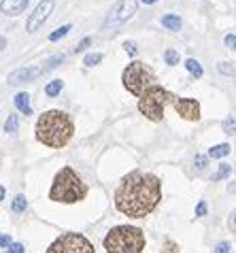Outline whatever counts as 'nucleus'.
Wrapping results in <instances>:
<instances>
[{
  "label": "nucleus",
  "mask_w": 236,
  "mask_h": 253,
  "mask_svg": "<svg viewBox=\"0 0 236 253\" xmlns=\"http://www.w3.org/2000/svg\"><path fill=\"white\" fill-rule=\"evenodd\" d=\"M162 200V183L156 174H147L141 170L130 172L121 179L115 192V209L121 215L145 219Z\"/></svg>",
  "instance_id": "f257e3e1"
},
{
  "label": "nucleus",
  "mask_w": 236,
  "mask_h": 253,
  "mask_svg": "<svg viewBox=\"0 0 236 253\" xmlns=\"http://www.w3.org/2000/svg\"><path fill=\"white\" fill-rule=\"evenodd\" d=\"M34 132H37L39 143L51 147V149H60V147H64L73 138L75 126H73V119L64 111L53 109V111H45L39 117Z\"/></svg>",
  "instance_id": "f03ea898"
},
{
  "label": "nucleus",
  "mask_w": 236,
  "mask_h": 253,
  "mask_svg": "<svg viewBox=\"0 0 236 253\" xmlns=\"http://www.w3.org/2000/svg\"><path fill=\"white\" fill-rule=\"evenodd\" d=\"M87 196V187L81 181V177L73 168H62V170L55 174L53 185L49 189V200L53 202H64V205H73V202H79Z\"/></svg>",
  "instance_id": "7ed1b4c3"
},
{
  "label": "nucleus",
  "mask_w": 236,
  "mask_h": 253,
  "mask_svg": "<svg viewBox=\"0 0 236 253\" xmlns=\"http://www.w3.org/2000/svg\"><path fill=\"white\" fill-rule=\"evenodd\" d=\"M102 245L107 253H143L145 234L134 226H117L109 230Z\"/></svg>",
  "instance_id": "20e7f679"
},
{
  "label": "nucleus",
  "mask_w": 236,
  "mask_h": 253,
  "mask_svg": "<svg viewBox=\"0 0 236 253\" xmlns=\"http://www.w3.org/2000/svg\"><path fill=\"white\" fill-rule=\"evenodd\" d=\"M175 100L177 98L172 96L168 89H164L162 85H151L147 92L138 98V111L147 119H151V122H162L164 109Z\"/></svg>",
  "instance_id": "39448f33"
},
{
  "label": "nucleus",
  "mask_w": 236,
  "mask_h": 253,
  "mask_svg": "<svg viewBox=\"0 0 236 253\" xmlns=\"http://www.w3.org/2000/svg\"><path fill=\"white\" fill-rule=\"evenodd\" d=\"M121 81H123V87H126L130 94H134V96L141 98L151 85H154L156 75H154V70L145 64V62L136 60V62H130V64L123 68Z\"/></svg>",
  "instance_id": "423d86ee"
},
{
  "label": "nucleus",
  "mask_w": 236,
  "mask_h": 253,
  "mask_svg": "<svg viewBox=\"0 0 236 253\" xmlns=\"http://www.w3.org/2000/svg\"><path fill=\"white\" fill-rule=\"evenodd\" d=\"M45 253H94V245L83 234L66 232L60 238H55Z\"/></svg>",
  "instance_id": "0eeeda50"
},
{
  "label": "nucleus",
  "mask_w": 236,
  "mask_h": 253,
  "mask_svg": "<svg viewBox=\"0 0 236 253\" xmlns=\"http://www.w3.org/2000/svg\"><path fill=\"white\" fill-rule=\"evenodd\" d=\"M136 13V0H119L113 9L109 11V15H107V19H105V28H113V26H119V24H123V22H128V19L132 17Z\"/></svg>",
  "instance_id": "6e6552de"
},
{
  "label": "nucleus",
  "mask_w": 236,
  "mask_h": 253,
  "mask_svg": "<svg viewBox=\"0 0 236 253\" xmlns=\"http://www.w3.org/2000/svg\"><path fill=\"white\" fill-rule=\"evenodd\" d=\"M53 6H55L53 0H43V2H39V4H37V9L30 13V17H28L26 30H28V32H37L39 28L43 26L45 19L49 17V13L53 11Z\"/></svg>",
  "instance_id": "1a4fd4ad"
},
{
  "label": "nucleus",
  "mask_w": 236,
  "mask_h": 253,
  "mask_svg": "<svg viewBox=\"0 0 236 253\" xmlns=\"http://www.w3.org/2000/svg\"><path fill=\"white\" fill-rule=\"evenodd\" d=\"M172 107L179 115L187 122H198L200 119V104L198 100H194V98H177L175 102H172Z\"/></svg>",
  "instance_id": "9d476101"
},
{
  "label": "nucleus",
  "mask_w": 236,
  "mask_h": 253,
  "mask_svg": "<svg viewBox=\"0 0 236 253\" xmlns=\"http://www.w3.org/2000/svg\"><path fill=\"white\" fill-rule=\"evenodd\" d=\"M43 73L40 70V66H32V68H17L13 70V73L9 75V83H13V85H17V83H26V81H32L37 79V77Z\"/></svg>",
  "instance_id": "9b49d317"
},
{
  "label": "nucleus",
  "mask_w": 236,
  "mask_h": 253,
  "mask_svg": "<svg viewBox=\"0 0 236 253\" xmlns=\"http://www.w3.org/2000/svg\"><path fill=\"white\" fill-rule=\"evenodd\" d=\"M26 4L24 0H4L2 2V13L4 15H19L24 9H26Z\"/></svg>",
  "instance_id": "f8f14e48"
},
{
  "label": "nucleus",
  "mask_w": 236,
  "mask_h": 253,
  "mask_svg": "<svg viewBox=\"0 0 236 253\" xmlns=\"http://www.w3.org/2000/svg\"><path fill=\"white\" fill-rule=\"evenodd\" d=\"M15 107L19 113H24V115H32V107H30V96H28L26 92H19L15 96Z\"/></svg>",
  "instance_id": "ddd939ff"
},
{
  "label": "nucleus",
  "mask_w": 236,
  "mask_h": 253,
  "mask_svg": "<svg viewBox=\"0 0 236 253\" xmlns=\"http://www.w3.org/2000/svg\"><path fill=\"white\" fill-rule=\"evenodd\" d=\"M228 153H230V145H228V143H221V145L211 147V149H209V158L219 160V158H226Z\"/></svg>",
  "instance_id": "4468645a"
},
{
  "label": "nucleus",
  "mask_w": 236,
  "mask_h": 253,
  "mask_svg": "<svg viewBox=\"0 0 236 253\" xmlns=\"http://www.w3.org/2000/svg\"><path fill=\"white\" fill-rule=\"evenodd\" d=\"M162 26L168 28V30H181V19H179V15H164Z\"/></svg>",
  "instance_id": "2eb2a0df"
},
{
  "label": "nucleus",
  "mask_w": 236,
  "mask_h": 253,
  "mask_svg": "<svg viewBox=\"0 0 236 253\" xmlns=\"http://www.w3.org/2000/svg\"><path fill=\"white\" fill-rule=\"evenodd\" d=\"M185 68L190 70L192 77H196V79H200V77H202V66H200V62H198V60H194V58L185 60Z\"/></svg>",
  "instance_id": "dca6fc26"
},
{
  "label": "nucleus",
  "mask_w": 236,
  "mask_h": 253,
  "mask_svg": "<svg viewBox=\"0 0 236 253\" xmlns=\"http://www.w3.org/2000/svg\"><path fill=\"white\" fill-rule=\"evenodd\" d=\"M62 87H64V81L53 79L51 83H47V85H45V94H47V96H58V94L62 92Z\"/></svg>",
  "instance_id": "f3484780"
},
{
  "label": "nucleus",
  "mask_w": 236,
  "mask_h": 253,
  "mask_svg": "<svg viewBox=\"0 0 236 253\" xmlns=\"http://www.w3.org/2000/svg\"><path fill=\"white\" fill-rule=\"evenodd\" d=\"M60 62H64V53H55L53 58H49V60L45 62V66H40V70H43V73H47V70H51V68L58 66Z\"/></svg>",
  "instance_id": "a211bd4d"
},
{
  "label": "nucleus",
  "mask_w": 236,
  "mask_h": 253,
  "mask_svg": "<svg viewBox=\"0 0 236 253\" xmlns=\"http://www.w3.org/2000/svg\"><path fill=\"white\" fill-rule=\"evenodd\" d=\"M217 70L221 75H226V77H234L236 75V68L232 62H217Z\"/></svg>",
  "instance_id": "6ab92c4d"
},
{
  "label": "nucleus",
  "mask_w": 236,
  "mask_h": 253,
  "mask_svg": "<svg viewBox=\"0 0 236 253\" xmlns=\"http://www.w3.org/2000/svg\"><path fill=\"white\" fill-rule=\"evenodd\" d=\"M11 209H13V213H24V211L28 209V200H26V196H17V198L13 200Z\"/></svg>",
  "instance_id": "aec40b11"
},
{
  "label": "nucleus",
  "mask_w": 236,
  "mask_h": 253,
  "mask_svg": "<svg viewBox=\"0 0 236 253\" xmlns=\"http://www.w3.org/2000/svg\"><path fill=\"white\" fill-rule=\"evenodd\" d=\"M164 60H166V64L177 66L179 64V51H175V49H166V51H164Z\"/></svg>",
  "instance_id": "412c9836"
},
{
  "label": "nucleus",
  "mask_w": 236,
  "mask_h": 253,
  "mask_svg": "<svg viewBox=\"0 0 236 253\" xmlns=\"http://www.w3.org/2000/svg\"><path fill=\"white\" fill-rule=\"evenodd\" d=\"M226 177H230V166H228V164H219V170L213 174V181L217 183V181H224Z\"/></svg>",
  "instance_id": "4be33fe9"
},
{
  "label": "nucleus",
  "mask_w": 236,
  "mask_h": 253,
  "mask_svg": "<svg viewBox=\"0 0 236 253\" xmlns=\"http://www.w3.org/2000/svg\"><path fill=\"white\" fill-rule=\"evenodd\" d=\"M221 128H224L226 134H236V117H228L224 119V124H221Z\"/></svg>",
  "instance_id": "5701e85b"
},
{
  "label": "nucleus",
  "mask_w": 236,
  "mask_h": 253,
  "mask_svg": "<svg viewBox=\"0 0 236 253\" xmlns=\"http://www.w3.org/2000/svg\"><path fill=\"white\" fill-rule=\"evenodd\" d=\"M17 115H9V119L4 122V132H9V134H13V132H17Z\"/></svg>",
  "instance_id": "b1692460"
},
{
  "label": "nucleus",
  "mask_w": 236,
  "mask_h": 253,
  "mask_svg": "<svg viewBox=\"0 0 236 253\" xmlns=\"http://www.w3.org/2000/svg\"><path fill=\"white\" fill-rule=\"evenodd\" d=\"M68 32H71V26H62V28H58L55 32L49 34V41H51V43H55V41H60L62 37H66Z\"/></svg>",
  "instance_id": "393cba45"
},
{
  "label": "nucleus",
  "mask_w": 236,
  "mask_h": 253,
  "mask_svg": "<svg viewBox=\"0 0 236 253\" xmlns=\"http://www.w3.org/2000/svg\"><path fill=\"white\" fill-rule=\"evenodd\" d=\"M100 60H102V53H87L85 60H83V64L85 66H96Z\"/></svg>",
  "instance_id": "a878e982"
},
{
  "label": "nucleus",
  "mask_w": 236,
  "mask_h": 253,
  "mask_svg": "<svg viewBox=\"0 0 236 253\" xmlns=\"http://www.w3.org/2000/svg\"><path fill=\"white\" fill-rule=\"evenodd\" d=\"M162 253H179V245L175 241H166L162 245Z\"/></svg>",
  "instance_id": "bb28decb"
},
{
  "label": "nucleus",
  "mask_w": 236,
  "mask_h": 253,
  "mask_svg": "<svg viewBox=\"0 0 236 253\" xmlns=\"http://www.w3.org/2000/svg\"><path fill=\"white\" fill-rule=\"evenodd\" d=\"M230 249H232V245L228 243V241L219 243V245H215V253H230Z\"/></svg>",
  "instance_id": "cd10ccee"
},
{
  "label": "nucleus",
  "mask_w": 236,
  "mask_h": 253,
  "mask_svg": "<svg viewBox=\"0 0 236 253\" xmlns=\"http://www.w3.org/2000/svg\"><path fill=\"white\" fill-rule=\"evenodd\" d=\"M123 49H126V51H128L130 55H136V51H138L134 41H126V43H123Z\"/></svg>",
  "instance_id": "c85d7f7f"
},
{
  "label": "nucleus",
  "mask_w": 236,
  "mask_h": 253,
  "mask_svg": "<svg viewBox=\"0 0 236 253\" xmlns=\"http://www.w3.org/2000/svg\"><path fill=\"white\" fill-rule=\"evenodd\" d=\"M204 215H206V202L200 200L198 207H196V217H204Z\"/></svg>",
  "instance_id": "c756f323"
},
{
  "label": "nucleus",
  "mask_w": 236,
  "mask_h": 253,
  "mask_svg": "<svg viewBox=\"0 0 236 253\" xmlns=\"http://www.w3.org/2000/svg\"><path fill=\"white\" fill-rule=\"evenodd\" d=\"M224 43H226L228 47H230V49H234V51H236V37H234V34H226Z\"/></svg>",
  "instance_id": "7c9ffc66"
},
{
  "label": "nucleus",
  "mask_w": 236,
  "mask_h": 253,
  "mask_svg": "<svg viewBox=\"0 0 236 253\" xmlns=\"http://www.w3.org/2000/svg\"><path fill=\"white\" fill-rule=\"evenodd\" d=\"M11 236L9 234H2V238H0V245H2V253H6L9 251V247H11Z\"/></svg>",
  "instance_id": "2f4dec72"
},
{
  "label": "nucleus",
  "mask_w": 236,
  "mask_h": 253,
  "mask_svg": "<svg viewBox=\"0 0 236 253\" xmlns=\"http://www.w3.org/2000/svg\"><path fill=\"white\" fill-rule=\"evenodd\" d=\"M89 43H92V39H89V37H87V39H83V41H81V43L77 45V49H75V51H77V53H81V51H85V49L89 47Z\"/></svg>",
  "instance_id": "473e14b6"
},
{
  "label": "nucleus",
  "mask_w": 236,
  "mask_h": 253,
  "mask_svg": "<svg viewBox=\"0 0 236 253\" xmlns=\"http://www.w3.org/2000/svg\"><path fill=\"white\" fill-rule=\"evenodd\" d=\"M196 166H198V170H204L206 168V158L204 156H196Z\"/></svg>",
  "instance_id": "72a5a7b5"
},
{
  "label": "nucleus",
  "mask_w": 236,
  "mask_h": 253,
  "mask_svg": "<svg viewBox=\"0 0 236 253\" xmlns=\"http://www.w3.org/2000/svg\"><path fill=\"white\" fill-rule=\"evenodd\" d=\"M6 253H24V245H19V243L11 245V247H9V251H6Z\"/></svg>",
  "instance_id": "f704fd0d"
},
{
  "label": "nucleus",
  "mask_w": 236,
  "mask_h": 253,
  "mask_svg": "<svg viewBox=\"0 0 236 253\" xmlns=\"http://www.w3.org/2000/svg\"><path fill=\"white\" fill-rule=\"evenodd\" d=\"M141 2H143V4H156L157 0H141Z\"/></svg>",
  "instance_id": "c9c22d12"
},
{
  "label": "nucleus",
  "mask_w": 236,
  "mask_h": 253,
  "mask_svg": "<svg viewBox=\"0 0 236 253\" xmlns=\"http://www.w3.org/2000/svg\"><path fill=\"white\" fill-rule=\"evenodd\" d=\"M232 223H234V226H236V213L232 215Z\"/></svg>",
  "instance_id": "e433bc0d"
},
{
  "label": "nucleus",
  "mask_w": 236,
  "mask_h": 253,
  "mask_svg": "<svg viewBox=\"0 0 236 253\" xmlns=\"http://www.w3.org/2000/svg\"><path fill=\"white\" fill-rule=\"evenodd\" d=\"M24 2H30V0H24Z\"/></svg>",
  "instance_id": "4c0bfd02"
}]
</instances>
